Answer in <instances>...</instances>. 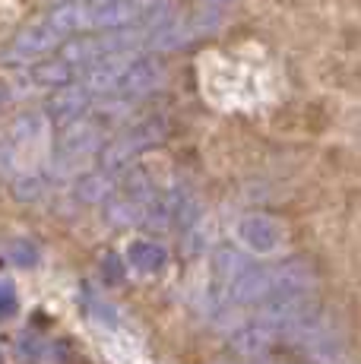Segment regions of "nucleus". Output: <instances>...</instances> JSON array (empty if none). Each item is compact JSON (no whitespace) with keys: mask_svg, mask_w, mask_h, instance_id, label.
<instances>
[{"mask_svg":"<svg viewBox=\"0 0 361 364\" xmlns=\"http://www.w3.org/2000/svg\"><path fill=\"white\" fill-rule=\"evenodd\" d=\"M200 219V203L187 187H168V191H158L152 206L146 209L143 225L152 232H190L197 228Z\"/></svg>","mask_w":361,"mask_h":364,"instance_id":"obj_1","label":"nucleus"},{"mask_svg":"<svg viewBox=\"0 0 361 364\" xmlns=\"http://www.w3.org/2000/svg\"><path fill=\"white\" fill-rule=\"evenodd\" d=\"M162 136H165L162 121H140V124H134V127H127V130L117 133V136L111 139L105 149H102L99 162L111 174H124V171H127V165L134 162V159L140 156L143 149L162 143Z\"/></svg>","mask_w":361,"mask_h":364,"instance_id":"obj_2","label":"nucleus"},{"mask_svg":"<svg viewBox=\"0 0 361 364\" xmlns=\"http://www.w3.org/2000/svg\"><path fill=\"white\" fill-rule=\"evenodd\" d=\"M102 146V130H99V117H82V121H73L67 127H60V139L58 149H54V165L58 171H73L82 162L99 152Z\"/></svg>","mask_w":361,"mask_h":364,"instance_id":"obj_3","label":"nucleus"},{"mask_svg":"<svg viewBox=\"0 0 361 364\" xmlns=\"http://www.w3.org/2000/svg\"><path fill=\"white\" fill-rule=\"evenodd\" d=\"M64 41H67L64 35L54 29L48 19H41V23L29 26V29H23L13 38V45L4 51V60H10V64H16V60H36L41 54H51Z\"/></svg>","mask_w":361,"mask_h":364,"instance_id":"obj_4","label":"nucleus"},{"mask_svg":"<svg viewBox=\"0 0 361 364\" xmlns=\"http://www.w3.org/2000/svg\"><path fill=\"white\" fill-rule=\"evenodd\" d=\"M162 82H165L162 67H158L152 58H146V54H136V58L127 64V70H124L121 86H117L114 99H127V102L146 99V95L158 92V89H162Z\"/></svg>","mask_w":361,"mask_h":364,"instance_id":"obj_5","label":"nucleus"},{"mask_svg":"<svg viewBox=\"0 0 361 364\" xmlns=\"http://www.w3.org/2000/svg\"><path fill=\"white\" fill-rule=\"evenodd\" d=\"M314 285H317V272L308 260H286L279 266H269V298L311 295Z\"/></svg>","mask_w":361,"mask_h":364,"instance_id":"obj_6","label":"nucleus"},{"mask_svg":"<svg viewBox=\"0 0 361 364\" xmlns=\"http://www.w3.org/2000/svg\"><path fill=\"white\" fill-rule=\"evenodd\" d=\"M95 95H89L80 82H70V86L58 89V92L48 99V117H51L58 127H67L73 121H82V117L92 114Z\"/></svg>","mask_w":361,"mask_h":364,"instance_id":"obj_7","label":"nucleus"},{"mask_svg":"<svg viewBox=\"0 0 361 364\" xmlns=\"http://www.w3.org/2000/svg\"><path fill=\"white\" fill-rule=\"evenodd\" d=\"M238 237L247 250L254 254H273L282 244V225L273 219V215L263 213H251L238 222Z\"/></svg>","mask_w":361,"mask_h":364,"instance_id":"obj_8","label":"nucleus"},{"mask_svg":"<svg viewBox=\"0 0 361 364\" xmlns=\"http://www.w3.org/2000/svg\"><path fill=\"white\" fill-rule=\"evenodd\" d=\"M276 339H279V333L273 326H266L263 320H251V323L238 326V333L232 336V346H235V352L257 358V355H266Z\"/></svg>","mask_w":361,"mask_h":364,"instance_id":"obj_9","label":"nucleus"},{"mask_svg":"<svg viewBox=\"0 0 361 364\" xmlns=\"http://www.w3.org/2000/svg\"><path fill=\"white\" fill-rule=\"evenodd\" d=\"M127 260L136 272H143V276H156V272H162L165 266H168V250H165L158 241L140 237V241H130Z\"/></svg>","mask_w":361,"mask_h":364,"instance_id":"obj_10","label":"nucleus"},{"mask_svg":"<svg viewBox=\"0 0 361 364\" xmlns=\"http://www.w3.org/2000/svg\"><path fill=\"white\" fill-rule=\"evenodd\" d=\"M114 191H117V181H114L111 171H105V168L82 174L80 184H76V197H80L82 203H102V200H108Z\"/></svg>","mask_w":361,"mask_h":364,"instance_id":"obj_11","label":"nucleus"},{"mask_svg":"<svg viewBox=\"0 0 361 364\" xmlns=\"http://www.w3.org/2000/svg\"><path fill=\"white\" fill-rule=\"evenodd\" d=\"M80 73H82L80 67L67 64L64 58H54V60H48V64H38V67H36V73H32V80L41 82V86L64 89V86H70V82L80 80Z\"/></svg>","mask_w":361,"mask_h":364,"instance_id":"obj_12","label":"nucleus"},{"mask_svg":"<svg viewBox=\"0 0 361 364\" xmlns=\"http://www.w3.org/2000/svg\"><path fill=\"white\" fill-rule=\"evenodd\" d=\"M45 339L36 333H23L16 336V358L26 361V364H38L41 358H45Z\"/></svg>","mask_w":361,"mask_h":364,"instance_id":"obj_13","label":"nucleus"},{"mask_svg":"<svg viewBox=\"0 0 361 364\" xmlns=\"http://www.w3.org/2000/svg\"><path fill=\"white\" fill-rule=\"evenodd\" d=\"M6 257H10V263L29 269V266L38 263V247L32 241H26V237H16V241L6 244Z\"/></svg>","mask_w":361,"mask_h":364,"instance_id":"obj_14","label":"nucleus"},{"mask_svg":"<svg viewBox=\"0 0 361 364\" xmlns=\"http://www.w3.org/2000/svg\"><path fill=\"white\" fill-rule=\"evenodd\" d=\"M99 272H102V279H105L108 285H121L124 279H127V266H124L121 254H114V250L102 257V263H99Z\"/></svg>","mask_w":361,"mask_h":364,"instance_id":"obj_15","label":"nucleus"},{"mask_svg":"<svg viewBox=\"0 0 361 364\" xmlns=\"http://www.w3.org/2000/svg\"><path fill=\"white\" fill-rule=\"evenodd\" d=\"M86 307H89V314H92V317L99 320L102 326H108V330H114V326H117V314H114V307H111L108 301H102L99 295H89V298H86Z\"/></svg>","mask_w":361,"mask_h":364,"instance_id":"obj_16","label":"nucleus"},{"mask_svg":"<svg viewBox=\"0 0 361 364\" xmlns=\"http://www.w3.org/2000/svg\"><path fill=\"white\" fill-rule=\"evenodd\" d=\"M41 191H45V181L36 178V174H26V178L16 181V197L19 200H36Z\"/></svg>","mask_w":361,"mask_h":364,"instance_id":"obj_17","label":"nucleus"},{"mask_svg":"<svg viewBox=\"0 0 361 364\" xmlns=\"http://www.w3.org/2000/svg\"><path fill=\"white\" fill-rule=\"evenodd\" d=\"M16 311V289H13V282H0V320H6L10 314Z\"/></svg>","mask_w":361,"mask_h":364,"instance_id":"obj_18","label":"nucleus"},{"mask_svg":"<svg viewBox=\"0 0 361 364\" xmlns=\"http://www.w3.org/2000/svg\"><path fill=\"white\" fill-rule=\"evenodd\" d=\"M203 4H210L212 10H219V6H228V4H235V0H203Z\"/></svg>","mask_w":361,"mask_h":364,"instance_id":"obj_19","label":"nucleus"},{"mask_svg":"<svg viewBox=\"0 0 361 364\" xmlns=\"http://www.w3.org/2000/svg\"><path fill=\"white\" fill-rule=\"evenodd\" d=\"M0 364H6V361H4V352H0Z\"/></svg>","mask_w":361,"mask_h":364,"instance_id":"obj_20","label":"nucleus"},{"mask_svg":"<svg viewBox=\"0 0 361 364\" xmlns=\"http://www.w3.org/2000/svg\"><path fill=\"white\" fill-rule=\"evenodd\" d=\"M219 364H222V361H219Z\"/></svg>","mask_w":361,"mask_h":364,"instance_id":"obj_21","label":"nucleus"}]
</instances>
